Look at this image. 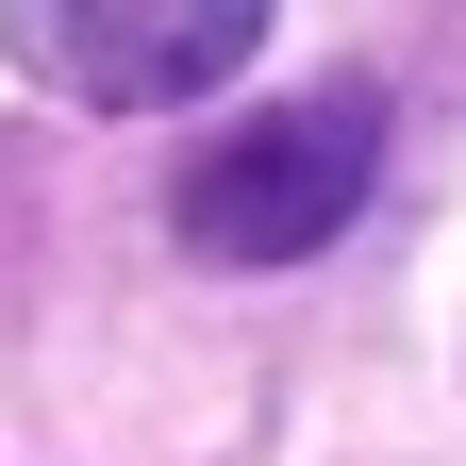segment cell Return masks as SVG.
I'll return each mask as SVG.
<instances>
[{
  "label": "cell",
  "instance_id": "cell-2",
  "mask_svg": "<svg viewBox=\"0 0 466 466\" xmlns=\"http://www.w3.org/2000/svg\"><path fill=\"white\" fill-rule=\"evenodd\" d=\"M0 50L84 116H167L267 50V0H0Z\"/></svg>",
  "mask_w": 466,
  "mask_h": 466
},
{
  "label": "cell",
  "instance_id": "cell-1",
  "mask_svg": "<svg viewBox=\"0 0 466 466\" xmlns=\"http://www.w3.org/2000/svg\"><path fill=\"white\" fill-rule=\"evenodd\" d=\"M367 167H383V100H367V84L267 100V116H233V134L184 150L167 233H184L200 267H300V250H333V233L367 217Z\"/></svg>",
  "mask_w": 466,
  "mask_h": 466
}]
</instances>
